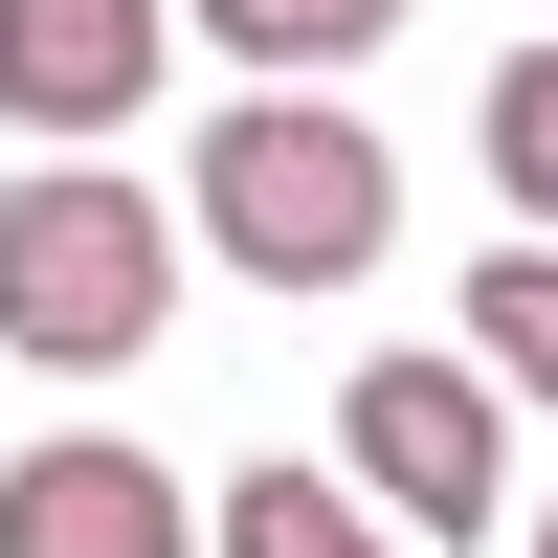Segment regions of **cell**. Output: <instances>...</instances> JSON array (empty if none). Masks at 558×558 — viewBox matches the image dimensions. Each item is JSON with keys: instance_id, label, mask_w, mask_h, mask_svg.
Wrapping results in <instances>:
<instances>
[{"instance_id": "cell-2", "label": "cell", "mask_w": 558, "mask_h": 558, "mask_svg": "<svg viewBox=\"0 0 558 558\" xmlns=\"http://www.w3.org/2000/svg\"><path fill=\"white\" fill-rule=\"evenodd\" d=\"M157 313H179L157 179H112V157H45L23 202H0V336H23L45 380H112V357H157Z\"/></svg>"}, {"instance_id": "cell-4", "label": "cell", "mask_w": 558, "mask_h": 558, "mask_svg": "<svg viewBox=\"0 0 558 558\" xmlns=\"http://www.w3.org/2000/svg\"><path fill=\"white\" fill-rule=\"evenodd\" d=\"M0 558H202V536H179V470H157V447L45 425V447H0Z\"/></svg>"}, {"instance_id": "cell-5", "label": "cell", "mask_w": 558, "mask_h": 558, "mask_svg": "<svg viewBox=\"0 0 558 558\" xmlns=\"http://www.w3.org/2000/svg\"><path fill=\"white\" fill-rule=\"evenodd\" d=\"M0 112L23 134H112V112H157V0H0Z\"/></svg>"}, {"instance_id": "cell-8", "label": "cell", "mask_w": 558, "mask_h": 558, "mask_svg": "<svg viewBox=\"0 0 558 558\" xmlns=\"http://www.w3.org/2000/svg\"><path fill=\"white\" fill-rule=\"evenodd\" d=\"M470 157H492V223H514V246H558V45H514V68H492Z\"/></svg>"}, {"instance_id": "cell-7", "label": "cell", "mask_w": 558, "mask_h": 558, "mask_svg": "<svg viewBox=\"0 0 558 558\" xmlns=\"http://www.w3.org/2000/svg\"><path fill=\"white\" fill-rule=\"evenodd\" d=\"M179 23H202V45H223V68H246V89H336L357 45L402 23V0H179Z\"/></svg>"}, {"instance_id": "cell-9", "label": "cell", "mask_w": 558, "mask_h": 558, "mask_svg": "<svg viewBox=\"0 0 558 558\" xmlns=\"http://www.w3.org/2000/svg\"><path fill=\"white\" fill-rule=\"evenodd\" d=\"M470 357L514 402H558V246H514V223H492V268H470Z\"/></svg>"}, {"instance_id": "cell-3", "label": "cell", "mask_w": 558, "mask_h": 558, "mask_svg": "<svg viewBox=\"0 0 558 558\" xmlns=\"http://www.w3.org/2000/svg\"><path fill=\"white\" fill-rule=\"evenodd\" d=\"M336 470L402 536H492L514 514V425H492V357H357L336 380Z\"/></svg>"}, {"instance_id": "cell-6", "label": "cell", "mask_w": 558, "mask_h": 558, "mask_svg": "<svg viewBox=\"0 0 558 558\" xmlns=\"http://www.w3.org/2000/svg\"><path fill=\"white\" fill-rule=\"evenodd\" d=\"M223 558H402V514L357 470H313V447H268V470L223 492Z\"/></svg>"}, {"instance_id": "cell-10", "label": "cell", "mask_w": 558, "mask_h": 558, "mask_svg": "<svg viewBox=\"0 0 558 558\" xmlns=\"http://www.w3.org/2000/svg\"><path fill=\"white\" fill-rule=\"evenodd\" d=\"M536 558H558V514H536Z\"/></svg>"}, {"instance_id": "cell-1", "label": "cell", "mask_w": 558, "mask_h": 558, "mask_svg": "<svg viewBox=\"0 0 558 558\" xmlns=\"http://www.w3.org/2000/svg\"><path fill=\"white\" fill-rule=\"evenodd\" d=\"M202 246L268 268V291H357V268L402 246V157L336 89H223L202 112Z\"/></svg>"}]
</instances>
